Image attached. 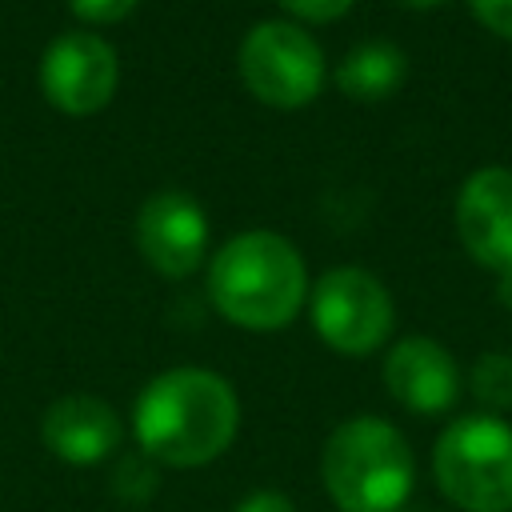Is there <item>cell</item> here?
I'll return each instance as SVG.
<instances>
[{
  "mask_svg": "<svg viewBox=\"0 0 512 512\" xmlns=\"http://www.w3.org/2000/svg\"><path fill=\"white\" fill-rule=\"evenodd\" d=\"M240 428V400L220 372L168 368L144 384L132 408V436L156 468H204Z\"/></svg>",
  "mask_w": 512,
  "mask_h": 512,
  "instance_id": "cell-1",
  "label": "cell"
},
{
  "mask_svg": "<svg viewBox=\"0 0 512 512\" xmlns=\"http://www.w3.org/2000/svg\"><path fill=\"white\" fill-rule=\"evenodd\" d=\"M212 308L248 332H276L308 300V268L292 240L276 232H240L208 264Z\"/></svg>",
  "mask_w": 512,
  "mask_h": 512,
  "instance_id": "cell-2",
  "label": "cell"
},
{
  "mask_svg": "<svg viewBox=\"0 0 512 512\" xmlns=\"http://www.w3.org/2000/svg\"><path fill=\"white\" fill-rule=\"evenodd\" d=\"M320 480L340 512H400L416 484V460L396 424L352 416L328 432Z\"/></svg>",
  "mask_w": 512,
  "mask_h": 512,
  "instance_id": "cell-3",
  "label": "cell"
},
{
  "mask_svg": "<svg viewBox=\"0 0 512 512\" xmlns=\"http://www.w3.org/2000/svg\"><path fill=\"white\" fill-rule=\"evenodd\" d=\"M432 476L460 512H512V424L492 412L456 416L432 444Z\"/></svg>",
  "mask_w": 512,
  "mask_h": 512,
  "instance_id": "cell-4",
  "label": "cell"
},
{
  "mask_svg": "<svg viewBox=\"0 0 512 512\" xmlns=\"http://www.w3.org/2000/svg\"><path fill=\"white\" fill-rule=\"evenodd\" d=\"M308 316L316 336L340 356H368L384 348L396 324L392 292L368 268H328L308 288Z\"/></svg>",
  "mask_w": 512,
  "mask_h": 512,
  "instance_id": "cell-5",
  "label": "cell"
},
{
  "mask_svg": "<svg viewBox=\"0 0 512 512\" xmlns=\"http://www.w3.org/2000/svg\"><path fill=\"white\" fill-rule=\"evenodd\" d=\"M240 76L260 104L304 108L324 88V48L292 20H264L240 44Z\"/></svg>",
  "mask_w": 512,
  "mask_h": 512,
  "instance_id": "cell-6",
  "label": "cell"
},
{
  "mask_svg": "<svg viewBox=\"0 0 512 512\" xmlns=\"http://www.w3.org/2000/svg\"><path fill=\"white\" fill-rule=\"evenodd\" d=\"M120 80V64L108 40L96 32H64L48 44L40 60V88L52 108L64 116H92L100 112Z\"/></svg>",
  "mask_w": 512,
  "mask_h": 512,
  "instance_id": "cell-7",
  "label": "cell"
},
{
  "mask_svg": "<svg viewBox=\"0 0 512 512\" xmlns=\"http://www.w3.org/2000/svg\"><path fill=\"white\" fill-rule=\"evenodd\" d=\"M452 224L464 252L480 268L496 276L512 272V168H476L456 192Z\"/></svg>",
  "mask_w": 512,
  "mask_h": 512,
  "instance_id": "cell-8",
  "label": "cell"
},
{
  "mask_svg": "<svg viewBox=\"0 0 512 512\" xmlns=\"http://www.w3.org/2000/svg\"><path fill=\"white\" fill-rule=\"evenodd\" d=\"M136 248L152 272L168 280H184L188 272L200 268L208 252L204 208L180 188L152 192L136 212Z\"/></svg>",
  "mask_w": 512,
  "mask_h": 512,
  "instance_id": "cell-9",
  "label": "cell"
},
{
  "mask_svg": "<svg viewBox=\"0 0 512 512\" xmlns=\"http://www.w3.org/2000/svg\"><path fill=\"white\" fill-rule=\"evenodd\" d=\"M384 388L400 408L416 416H440L460 400L464 376L456 356L440 340L404 336L384 356Z\"/></svg>",
  "mask_w": 512,
  "mask_h": 512,
  "instance_id": "cell-10",
  "label": "cell"
},
{
  "mask_svg": "<svg viewBox=\"0 0 512 512\" xmlns=\"http://www.w3.org/2000/svg\"><path fill=\"white\" fill-rule=\"evenodd\" d=\"M40 436H44V448L60 464L92 468V464H104L120 448L124 420L116 416V408L108 400L88 396V392H72V396H60L44 408Z\"/></svg>",
  "mask_w": 512,
  "mask_h": 512,
  "instance_id": "cell-11",
  "label": "cell"
},
{
  "mask_svg": "<svg viewBox=\"0 0 512 512\" xmlns=\"http://www.w3.org/2000/svg\"><path fill=\"white\" fill-rule=\"evenodd\" d=\"M408 76V56L388 40H364L336 64V88L348 100L376 104L388 100Z\"/></svg>",
  "mask_w": 512,
  "mask_h": 512,
  "instance_id": "cell-12",
  "label": "cell"
},
{
  "mask_svg": "<svg viewBox=\"0 0 512 512\" xmlns=\"http://www.w3.org/2000/svg\"><path fill=\"white\" fill-rule=\"evenodd\" d=\"M468 392L472 400L500 416L512 408V352H480L468 368Z\"/></svg>",
  "mask_w": 512,
  "mask_h": 512,
  "instance_id": "cell-13",
  "label": "cell"
},
{
  "mask_svg": "<svg viewBox=\"0 0 512 512\" xmlns=\"http://www.w3.org/2000/svg\"><path fill=\"white\" fill-rule=\"evenodd\" d=\"M156 484H160V472H156V464H152L144 452L124 456V460L116 464V472H112V488H116V496H120L124 504H144V500L156 492Z\"/></svg>",
  "mask_w": 512,
  "mask_h": 512,
  "instance_id": "cell-14",
  "label": "cell"
},
{
  "mask_svg": "<svg viewBox=\"0 0 512 512\" xmlns=\"http://www.w3.org/2000/svg\"><path fill=\"white\" fill-rule=\"evenodd\" d=\"M356 0H280L284 12H292L296 20H308V24H328V20H340Z\"/></svg>",
  "mask_w": 512,
  "mask_h": 512,
  "instance_id": "cell-15",
  "label": "cell"
},
{
  "mask_svg": "<svg viewBox=\"0 0 512 512\" xmlns=\"http://www.w3.org/2000/svg\"><path fill=\"white\" fill-rule=\"evenodd\" d=\"M468 12L500 40H512V0H468Z\"/></svg>",
  "mask_w": 512,
  "mask_h": 512,
  "instance_id": "cell-16",
  "label": "cell"
},
{
  "mask_svg": "<svg viewBox=\"0 0 512 512\" xmlns=\"http://www.w3.org/2000/svg\"><path fill=\"white\" fill-rule=\"evenodd\" d=\"M68 4L88 24H116L136 8V0H68Z\"/></svg>",
  "mask_w": 512,
  "mask_h": 512,
  "instance_id": "cell-17",
  "label": "cell"
},
{
  "mask_svg": "<svg viewBox=\"0 0 512 512\" xmlns=\"http://www.w3.org/2000/svg\"><path fill=\"white\" fill-rule=\"evenodd\" d=\"M236 512H296V504L280 488H256L236 504Z\"/></svg>",
  "mask_w": 512,
  "mask_h": 512,
  "instance_id": "cell-18",
  "label": "cell"
},
{
  "mask_svg": "<svg viewBox=\"0 0 512 512\" xmlns=\"http://www.w3.org/2000/svg\"><path fill=\"white\" fill-rule=\"evenodd\" d=\"M496 300H500L504 308H512V272L496 276Z\"/></svg>",
  "mask_w": 512,
  "mask_h": 512,
  "instance_id": "cell-19",
  "label": "cell"
},
{
  "mask_svg": "<svg viewBox=\"0 0 512 512\" xmlns=\"http://www.w3.org/2000/svg\"><path fill=\"white\" fill-rule=\"evenodd\" d=\"M400 8H412V12H432V8H440V4H448V0H396Z\"/></svg>",
  "mask_w": 512,
  "mask_h": 512,
  "instance_id": "cell-20",
  "label": "cell"
}]
</instances>
